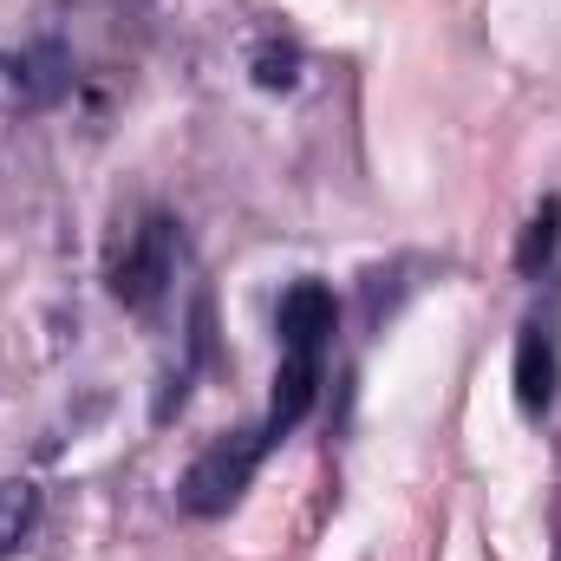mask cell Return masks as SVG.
Masks as SVG:
<instances>
[{
	"label": "cell",
	"mask_w": 561,
	"mask_h": 561,
	"mask_svg": "<svg viewBox=\"0 0 561 561\" xmlns=\"http://www.w3.org/2000/svg\"><path fill=\"white\" fill-rule=\"evenodd\" d=\"M268 444H275V437H268L262 424H255V431H229V437H216V444L183 470V483H176L183 510H190V516H229V510L242 503V490L255 483Z\"/></svg>",
	"instance_id": "obj_1"
},
{
	"label": "cell",
	"mask_w": 561,
	"mask_h": 561,
	"mask_svg": "<svg viewBox=\"0 0 561 561\" xmlns=\"http://www.w3.org/2000/svg\"><path fill=\"white\" fill-rule=\"evenodd\" d=\"M170 275H176V222L150 209L138 229L112 249V268H105V280H112V294H118L131 313H150V307L163 300Z\"/></svg>",
	"instance_id": "obj_2"
},
{
	"label": "cell",
	"mask_w": 561,
	"mask_h": 561,
	"mask_svg": "<svg viewBox=\"0 0 561 561\" xmlns=\"http://www.w3.org/2000/svg\"><path fill=\"white\" fill-rule=\"evenodd\" d=\"M66 92H72V53L59 39H33L20 53H0V112L33 118V112H53Z\"/></svg>",
	"instance_id": "obj_3"
},
{
	"label": "cell",
	"mask_w": 561,
	"mask_h": 561,
	"mask_svg": "<svg viewBox=\"0 0 561 561\" xmlns=\"http://www.w3.org/2000/svg\"><path fill=\"white\" fill-rule=\"evenodd\" d=\"M333 327H340V300H333V287L327 280H294L287 294H280L275 307V333H280V353H327V340H333Z\"/></svg>",
	"instance_id": "obj_4"
},
{
	"label": "cell",
	"mask_w": 561,
	"mask_h": 561,
	"mask_svg": "<svg viewBox=\"0 0 561 561\" xmlns=\"http://www.w3.org/2000/svg\"><path fill=\"white\" fill-rule=\"evenodd\" d=\"M556 399H561V353L542 327H529L516 340V405L529 419H542V412H556Z\"/></svg>",
	"instance_id": "obj_5"
},
{
	"label": "cell",
	"mask_w": 561,
	"mask_h": 561,
	"mask_svg": "<svg viewBox=\"0 0 561 561\" xmlns=\"http://www.w3.org/2000/svg\"><path fill=\"white\" fill-rule=\"evenodd\" d=\"M313 399H320V359H313V353H280L275 399H268V419H262V431H268V437H287L294 424L313 412Z\"/></svg>",
	"instance_id": "obj_6"
},
{
	"label": "cell",
	"mask_w": 561,
	"mask_h": 561,
	"mask_svg": "<svg viewBox=\"0 0 561 561\" xmlns=\"http://www.w3.org/2000/svg\"><path fill=\"white\" fill-rule=\"evenodd\" d=\"M33 523H39V490L26 477H0V556H13Z\"/></svg>",
	"instance_id": "obj_7"
},
{
	"label": "cell",
	"mask_w": 561,
	"mask_h": 561,
	"mask_svg": "<svg viewBox=\"0 0 561 561\" xmlns=\"http://www.w3.org/2000/svg\"><path fill=\"white\" fill-rule=\"evenodd\" d=\"M561 242V196H549L542 209H536V222H529V236H523V249H516V268L523 275H536V268H549V255H556Z\"/></svg>",
	"instance_id": "obj_8"
},
{
	"label": "cell",
	"mask_w": 561,
	"mask_h": 561,
	"mask_svg": "<svg viewBox=\"0 0 561 561\" xmlns=\"http://www.w3.org/2000/svg\"><path fill=\"white\" fill-rule=\"evenodd\" d=\"M294 79H300V53L294 46H262L255 53V85L262 92H287Z\"/></svg>",
	"instance_id": "obj_9"
}]
</instances>
